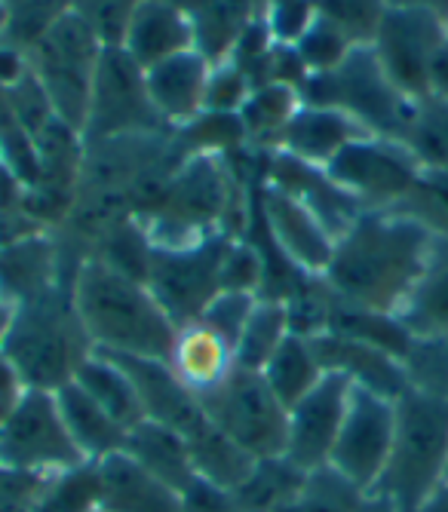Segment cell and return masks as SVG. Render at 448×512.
Wrapping results in <instances>:
<instances>
[{"mask_svg":"<svg viewBox=\"0 0 448 512\" xmlns=\"http://www.w3.org/2000/svg\"><path fill=\"white\" fill-rule=\"evenodd\" d=\"M433 234L399 209H363L335 240L323 286L356 307L396 316L427 267Z\"/></svg>","mask_w":448,"mask_h":512,"instance_id":"6da1fadb","label":"cell"},{"mask_svg":"<svg viewBox=\"0 0 448 512\" xmlns=\"http://www.w3.org/2000/svg\"><path fill=\"white\" fill-rule=\"evenodd\" d=\"M71 301L96 350L169 359L178 325L142 279L123 273L99 255H86L71 273Z\"/></svg>","mask_w":448,"mask_h":512,"instance_id":"7a4b0ae2","label":"cell"},{"mask_svg":"<svg viewBox=\"0 0 448 512\" xmlns=\"http://www.w3.org/2000/svg\"><path fill=\"white\" fill-rule=\"evenodd\" d=\"M93 350L71 301V283L16 304L10 329L0 341V353L13 365L22 387L47 393L71 384Z\"/></svg>","mask_w":448,"mask_h":512,"instance_id":"3957f363","label":"cell"},{"mask_svg":"<svg viewBox=\"0 0 448 512\" xmlns=\"http://www.w3.org/2000/svg\"><path fill=\"white\" fill-rule=\"evenodd\" d=\"M448 476V399L406 390L396 399L387 467L369 491L396 512H418Z\"/></svg>","mask_w":448,"mask_h":512,"instance_id":"277c9868","label":"cell"},{"mask_svg":"<svg viewBox=\"0 0 448 512\" xmlns=\"http://www.w3.org/2000/svg\"><path fill=\"white\" fill-rule=\"evenodd\" d=\"M301 99L304 105L335 108L366 126L372 135L393 138V142H402L418 105L390 83L372 46H353L335 71L313 74L301 89Z\"/></svg>","mask_w":448,"mask_h":512,"instance_id":"5b68a950","label":"cell"},{"mask_svg":"<svg viewBox=\"0 0 448 512\" xmlns=\"http://www.w3.org/2000/svg\"><path fill=\"white\" fill-rule=\"evenodd\" d=\"M105 53V43L74 10L65 13L47 34L25 53L28 71L47 92L53 114L74 132L86 129L89 102H93L96 71Z\"/></svg>","mask_w":448,"mask_h":512,"instance_id":"8992f818","label":"cell"},{"mask_svg":"<svg viewBox=\"0 0 448 512\" xmlns=\"http://www.w3.org/2000/svg\"><path fill=\"white\" fill-rule=\"evenodd\" d=\"M89 463L77 451L56 393L25 390L0 421V470L59 479Z\"/></svg>","mask_w":448,"mask_h":512,"instance_id":"52a82bcc","label":"cell"},{"mask_svg":"<svg viewBox=\"0 0 448 512\" xmlns=\"http://www.w3.org/2000/svg\"><path fill=\"white\" fill-rule=\"evenodd\" d=\"M203 414L255 460L283 457L289 408L267 387L258 368L237 365L212 393L200 396Z\"/></svg>","mask_w":448,"mask_h":512,"instance_id":"ba28073f","label":"cell"},{"mask_svg":"<svg viewBox=\"0 0 448 512\" xmlns=\"http://www.w3.org/2000/svg\"><path fill=\"white\" fill-rule=\"evenodd\" d=\"M421 172L406 145L381 135L356 138L326 166V175L363 209H396Z\"/></svg>","mask_w":448,"mask_h":512,"instance_id":"9c48e42d","label":"cell"},{"mask_svg":"<svg viewBox=\"0 0 448 512\" xmlns=\"http://www.w3.org/2000/svg\"><path fill=\"white\" fill-rule=\"evenodd\" d=\"M228 240L231 237H209L182 249L151 246L145 286L151 289V295L160 301V307L178 329L197 322L206 304L221 292L218 264Z\"/></svg>","mask_w":448,"mask_h":512,"instance_id":"30bf717a","label":"cell"},{"mask_svg":"<svg viewBox=\"0 0 448 512\" xmlns=\"http://www.w3.org/2000/svg\"><path fill=\"white\" fill-rule=\"evenodd\" d=\"M160 126L163 120L157 117L148 99L145 71L129 59L123 46H105L99 71H96L83 142H108V138H123V135H145Z\"/></svg>","mask_w":448,"mask_h":512,"instance_id":"8fae6325","label":"cell"},{"mask_svg":"<svg viewBox=\"0 0 448 512\" xmlns=\"http://www.w3.org/2000/svg\"><path fill=\"white\" fill-rule=\"evenodd\" d=\"M393 433H396V399H387L375 390L353 384L329 467L363 494H369L387 467Z\"/></svg>","mask_w":448,"mask_h":512,"instance_id":"7c38bea8","label":"cell"},{"mask_svg":"<svg viewBox=\"0 0 448 512\" xmlns=\"http://www.w3.org/2000/svg\"><path fill=\"white\" fill-rule=\"evenodd\" d=\"M445 37L448 28L430 10L387 7L372 53L402 96L421 102L430 96V65Z\"/></svg>","mask_w":448,"mask_h":512,"instance_id":"4fadbf2b","label":"cell"},{"mask_svg":"<svg viewBox=\"0 0 448 512\" xmlns=\"http://www.w3.org/2000/svg\"><path fill=\"white\" fill-rule=\"evenodd\" d=\"M353 381L338 371H326L320 384L289 408V433L283 457L301 473L329 467L335 439L341 433Z\"/></svg>","mask_w":448,"mask_h":512,"instance_id":"5bb4252c","label":"cell"},{"mask_svg":"<svg viewBox=\"0 0 448 512\" xmlns=\"http://www.w3.org/2000/svg\"><path fill=\"white\" fill-rule=\"evenodd\" d=\"M261 215L283 261L310 279H323L335 252V234L323 224V218L301 197L277 188V184H267L261 191Z\"/></svg>","mask_w":448,"mask_h":512,"instance_id":"9a60e30c","label":"cell"},{"mask_svg":"<svg viewBox=\"0 0 448 512\" xmlns=\"http://www.w3.org/2000/svg\"><path fill=\"white\" fill-rule=\"evenodd\" d=\"M114 359L123 365L129 381L136 384V393L145 408V421L163 424L175 433L188 436L206 417L200 399L175 378V371L166 359H142V356H114Z\"/></svg>","mask_w":448,"mask_h":512,"instance_id":"2e32d148","label":"cell"},{"mask_svg":"<svg viewBox=\"0 0 448 512\" xmlns=\"http://www.w3.org/2000/svg\"><path fill=\"white\" fill-rule=\"evenodd\" d=\"M313 347H317V356L326 371H338V375H344L356 387L375 390L387 399H399L409 390L402 359L369 341L323 332V335H313Z\"/></svg>","mask_w":448,"mask_h":512,"instance_id":"e0dca14e","label":"cell"},{"mask_svg":"<svg viewBox=\"0 0 448 512\" xmlns=\"http://www.w3.org/2000/svg\"><path fill=\"white\" fill-rule=\"evenodd\" d=\"M212 65L197 53H178L145 71L148 99L163 126H188L206 111V86Z\"/></svg>","mask_w":448,"mask_h":512,"instance_id":"ac0fdd59","label":"cell"},{"mask_svg":"<svg viewBox=\"0 0 448 512\" xmlns=\"http://www.w3.org/2000/svg\"><path fill=\"white\" fill-rule=\"evenodd\" d=\"M96 470V503L108 512H185L178 491L145 473L123 451L93 463Z\"/></svg>","mask_w":448,"mask_h":512,"instance_id":"d6986e66","label":"cell"},{"mask_svg":"<svg viewBox=\"0 0 448 512\" xmlns=\"http://www.w3.org/2000/svg\"><path fill=\"white\" fill-rule=\"evenodd\" d=\"M363 135H372L366 126H360L353 117L335 111V108H320V105H301L298 114L289 120L277 145L283 154L326 169L350 142Z\"/></svg>","mask_w":448,"mask_h":512,"instance_id":"ffe728a7","label":"cell"},{"mask_svg":"<svg viewBox=\"0 0 448 512\" xmlns=\"http://www.w3.org/2000/svg\"><path fill=\"white\" fill-rule=\"evenodd\" d=\"M120 46L142 71H148L178 53L194 50V31L172 0H142Z\"/></svg>","mask_w":448,"mask_h":512,"instance_id":"44dd1931","label":"cell"},{"mask_svg":"<svg viewBox=\"0 0 448 512\" xmlns=\"http://www.w3.org/2000/svg\"><path fill=\"white\" fill-rule=\"evenodd\" d=\"M172 4L188 19L194 50L209 65L228 62L258 19L255 0H172Z\"/></svg>","mask_w":448,"mask_h":512,"instance_id":"7402d4cb","label":"cell"},{"mask_svg":"<svg viewBox=\"0 0 448 512\" xmlns=\"http://www.w3.org/2000/svg\"><path fill=\"white\" fill-rule=\"evenodd\" d=\"M59 283H71L59 267V246L47 230L0 246V292L16 307Z\"/></svg>","mask_w":448,"mask_h":512,"instance_id":"603a6c76","label":"cell"},{"mask_svg":"<svg viewBox=\"0 0 448 512\" xmlns=\"http://www.w3.org/2000/svg\"><path fill=\"white\" fill-rule=\"evenodd\" d=\"M166 362L172 365L175 378L200 399L212 393L237 368V353L234 344L212 332L209 325L191 322L185 329H178Z\"/></svg>","mask_w":448,"mask_h":512,"instance_id":"cb8c5ba5","label":"cell"},{"mask_svg":"<svg viewBox=\"0 0 448 512\" xmlns=\"http://www.w3.org/2000/svg\"><path fill=\"white\" fill-rule=\"evenodd\" d=\"M56 402L62 411V421L86 463H102L126 448L129 430H123L80 384L71 381L62 390H56Z\"/></svg>","mask_w":448,"mask_h":512,"instance_id":"d4e9b609","label":"cell"},{"mask_svg":"<svg viewBox=\"0 0 448 512\" xmlns=\"http://www.w3.org/2000/svg\"><path fill=\"white\" fill-rule=\"evenodd\" d=\"M396 319L409 338H448V237H433L427 267Z\"/></svg>","mask_w":448,"mask_h":512,"instance_id":"484cf974","label":"cell"},{"mask_svg":"<svg viewBox=\"0 0 448 512\" xmlns=\"http://www.w3.org/2000/svg\"><path fill=\"white\" fill-rule=\"evenodd\" d=\"M123 454L132 457L145 473H151L154 479H160L178 494H185L197 479L185 436L163 424L142 421L136 430H129Z\"/></svg>","mask_w":448,"mask_h":512,"instance_id":"4316f807","label":"cell"},{"mask_svg":"<svg viewBox=\"0 0 448 512\" xmlns=\"http://www.w3.org/2000/svg\"><path fill=\"white\" fill-rule=\"evenodd\" d=\"M185 442L191 451V463H194L197 479H203L221 491H231V494L249 479L252 467L258 463L234 439L224 436L209 417H203V421L185 436Z\"/></svg>","mask_w":448,"mask_h":512,"instance_id":"83f0119b","label":"cell"},{"mask_svg":"<svg viewBox=\"0 0 448 512\" xmlns=\"http://www.w3.org/2000/svg\"><path fill=\"white\" fill-rule=\"evenodd\" d=\"M74 384H80L93 396L123 430H136L145 421V408L136 393V384L129 381V375L114 356L93 350V356L74 375Z\"/></svg>","mask_w":448,"mask_h":512,"instance_id":"f1b7e54d","label":"cell"},{"mask_svg":"<svg viewBox=\"0 0 448 512\" xmlns=\"http://www.w3.org/2000/svg\"><path fill=\"white\" fill-rule=\"evenodd\" d=\"M261 375L267 381V387L274 390V396L292 408L298 399H304L313 387L320 384V378L326 375V368L317 356V347H313V338L307 335H289L274 356L264 362Z\"/></svg>","mask_w":448,"mask_h":512,"instance_id":"f546056e","label":"cell"},{"mask_svg":"<svg viewBox=\"0 0 448 512\" xmlns=\"http://www.w3.org/2000/svg\"><path fill=\"white\" fill-rule=\"evenodd\" d=\"M292 335V319L286 298L277 295H261L243 335L237 338V365L246 368H264V362L274 356V350Z\"/></svg>","mask_w":448,"mask_h":512,"instance_id":"4dcf8cb0","label":"cell"},{"mask_svg":"<svg viewBox=\"0 0 448 512\" xmlns=\"http://www.w3.org/2000/svg\"><path fill=\"white\" fill-rule=\"evenodd\" d=\"M304 479L307 473L295 470L286 457L258 460L249 479L234 491V503L240 512H277L301 491Z\"/></svg>","mask_w":448,"mask_h":512,"instance_id":"1f68e13d","label":"cell"},{"mask_svg":"<svg viewBox=\"0 0 448 512\" xmlns=\"http://www.w3.org/2000/svg\"><path fill=\"white\" fill-rule=\"evenodd\" d=\"M301 105H304L301 92L286 83L255 86L240 108V123L246 129V138H274L277 142Z\"/></svg>","mask_w":448,"mask_h":512,"instance_id":"d6a6232c","label":"cell"},{"mask_svg":"<svg viewBox=\"0 0 448 512\" xmlns=\"http://www.w3.org/2000/svg\"><path fill=\"white\" fill-rule=\"evenodd\" d=\"M402 145L409 148L421 169L448 172V102L433 96L421 99L402 135Z\"/></svg>","mask_w":448,"mask_h":512,"instance_id":"836d02e7","label":"cell"},{"mask_svg":"<svg viewBox=\"0 0 448 512\" xmlns=\"http://www.w3.org/2000/svg\"><path fill=\"white\" fill-rule=\"evenodd\" d=\"M71 10H74V0H7L4 43L19 53H28L31 46Z\"/></svg>","mask_w":448,"mask_h":512,"instance_id":"e575fe53","label":"cell"},{"mask_svg":"<svg viewBox=\"0 0 448 512\" xmlns=\"http://www.w3.org/2000/svg\"><path fill=\"white\" fill-rule=\"evenodd\" d=\"M387 7V0H313V13L338 28L353 46L375 43Z\"/></svg>","mask_w":448,"mask_h":512,"instance_id":"d590c367","label":"cell"},{"mask_svg":"<svg viewBox=\"0 0 448 512\" xmlns=\"http://www.w3.org/2000/svg\"><path fill=\"white\" fill-rule=\"evenodd\" d=\"M402 365L412 390L448 399V338H412Z\"/></svg>","mask_w":448,"mask_h":512,"instance_id":"8d00e7d4","label":"cell"},{"mask_svg":"<svg viewBox=\"0 0 448 512\" xmlns=\"http://www.w3.org/2000/svg\"><path fill=\"white\" fill-rule=\"evenodd\" d=\"M396 209L424 224L433 237H448V172L424 169L409 197Z\"/></svg>","mask_w":448,"mask_h":512,"instance_id":"74e56055","label":"cell"},{"mask_svg":"<svg viewBox=\"0 0 448 512\" xmlns=\"http://www.w3.org/2000/svg\"><path fill=\"white\" fill-rule=\"evenodd\" d=\"M295 50L301 56V62L307 65L310 77L313 74H326V71H335L353 50V43L338 31L332 28L329 22H323L320 16H313L310 28L298 37Z\"/></svg>","mask_w":448,"mask_h":512,"instance_id":"f35d334b","label":"cell"},{"mask_svg":"<svg viewBox=\"0 0 448 512\" xmlns=\"http://www.w3.org/2000/svg\"><path fill=\"white\" fill-rule=\"evenodd\" d=\"M264 258L261 252L246 243V240H228L221 252V264H218V286L221 292H249V295H261L264 289Z\"/></svg>","mask_w":448,"mask_h":512,"instance_id":"ab89813d","label":"cell"},{"mask_svg":"<svg viewBox=\"0 0 448 512\" xmlns=\"http://www.w3.org/2000/svg\"><path fill=\"white\" fill-rule=\"evenodd\" d=\"M142 7V0H74V13L99 34L105 46H120L129 19Z\"/></svg>","mask_w":448,"mask_h":512,"instance_id":"60d3db41","label":"cell"},{"mask_svg":"<svg viewBox=\"0 0 448 512\" xmlns=\"http://www.w3.org/2000/svg\"><path fill=\"white\" fill-rule=\"evenodd\" d=\"M258 298L261 295H249V292H218L206 304V310H203V316L197 322L209 325L212 332H218L224 341H231L237 347V338L243 335V329H246V322H249Z\"/></svg>","mask_w":448,"mask_h":512,"instance_id":"b9f144b4","label":"cell"},{"mask_svg":"<svg viewBox=\"0 0 448 512\" xmlns=\"http://www.w3.org/2000/svg\"><path fill=\"white\" fill-rule=\"evenodd\" d=\"M252 83L237 62L212 65L209 86H206V111L212 114H240L243 102L249 99Z\"/></svg>","mask_w":448,"mask_h":512,"instance_id":"7bdbcfd3","label":"cell"},{"mask_svg":"<svg viewBox=\"0 0 448 512\" xmlns=\"http://www.w3.org/2000/svg\"><path fill=\"white\" fill-rule=\"evenodd\" d=\"M25 393V387H22V381L16 378V371H13V365L4 359V353H0V421L10 414V408L16 405V399Z\"/></svg>","mask_w":448,"mask_h":512,"instance_id":"ee69618b","label":"cell"},{"mask_svg":"<svg viewBox=\"0 0 448 512\" xmlns=\"http://www.w3.org/2000/svg\"><path fill=\"white\" fill-rule=\"evenodd\" d=\"M25 71H28L25 53L13 50V46H7L4 40H0V86H13Z\"/></svg>","mask_w":448,"mask_h":512,"instance_id":"f6af8a7d","label":"cell"},{"mask_svg":"<svg viewBox=\"0 0 448 512\" xmlns=\"http://www.w3.org/2000/svg\"><path fill=\"white\" fill-rule=\"evenodd\" d=\"M430 96L448 102V37L442 40L430 65Z\"/></svg>","mask_w":448,"mask_h":512,"instance_id":"bcb514c9","label":"cell"},{"mask_svg":"<svg viewBox=\"0 0 448 512\" xmlns=\"http://www.w3.org/2000/svg\"><path fill=\"white\" fill-rule=\"evenodd\" d=\"M390 7H418V10H430L433 16H439L442 19V25H445V19H448V0H387Z\"/></svg>","mask_w":448,"mask_h":512,"instance_id":"7dc6e473","label":"cell"},{"mask_svg":"<svg viewBox=\"0 0 448 512\" xmlns=\"http://www.w3.org/2000/svg\"><path fill=\"white\" fill-rule=\"evenodd\" d=\"M418 512H448V479L427 497V503Z\"/></svg>","mask_w":448,"mask_h":512,"instance_id":"c3c4849f","label":"cell"},{"mask_svg":"<svg viewBox=\"0 0 448 512\" xmlns=\"http://www.w3.org/2000/svg\"><path fill=\"white\" fill-rule=\"evenodd\" d=\"M10 319H13V304L4 298V292H0V341H4V335L10 329Z\"/></svg>","mask_w":448,"mask_h":512,"instance_id":"681fc988","label":"cell"},{"mask_svg":"<svg viewBox=\"0 0 448 512\" xmlns=\"http://www.w3.org/2000/svg\"><path fill=\"white\" fill-rule=\"evenodd\" d=\"M360 512H396L387 500H381V497H375V494H366V500H363V509Z\"/></svg>","mask_w":448,"mask_h":512,"instance_id":"f907efd6","label":"cell"},{"mask_svg":"<svg viewBox=\"0 0 448 512\" xmlns=\"http://www.w3.org/2000/svg\"><path fill=\"white\" fill-rule=\"evenodd\" d=\"M7 31V0H0V40H4Z\"/></svg>","mask_w":448,"mask_h":512,"instance_id":"816d5d0a","label":"cell"},{"mask_svg":"<svg viewBox=\"0 0 448 512\" xmlns=\"http://www.w3.org/2000/svg\"><path fill=\"white\" fill-rule=\"evenodd\" d=\"M77 512H108V509H102L99 503H93V506H86V509H77Z\"/></svg>","mask_w":448,"mask_h":512,"instance_id":"f5cc1de1","label":"cell"},{"mask_svg":"<svg viewBox=\"0 0 448 512\" xmlns=\"http://www.w3.org/2000/svg\"><path fill=\"white\" fill-rule=\"evenodd\" d=\"M445 479H448V476H445Z\"/></svg>","mask_w":448,"mask_h":512,"instance_id":"db71d44e","label":"cell"}]
</instances>
